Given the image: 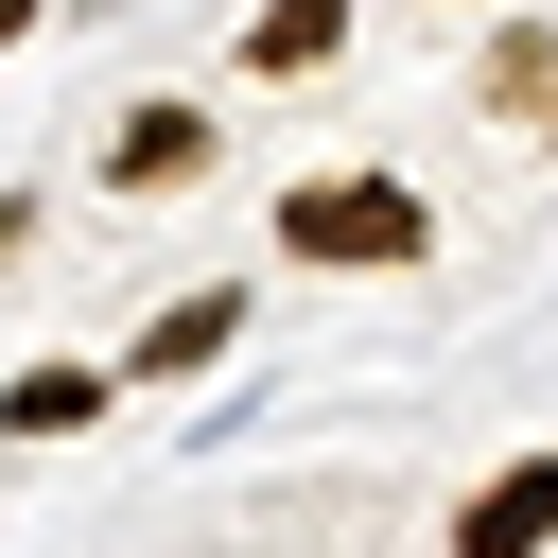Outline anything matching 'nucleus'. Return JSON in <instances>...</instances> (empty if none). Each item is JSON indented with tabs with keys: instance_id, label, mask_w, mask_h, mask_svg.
<instances>
[{
	"instance_id": "1",
	"label": "nucleus",
	"mask_w": 558,
	"mask_h": 558,
	"mask_svg": "<svg viewBox=\"0 0 558 558\" xmlns=\"http://www.w3.org/2000/svg\"><path fill=\"white\" fill-rule=\"evenodd\" d=\"M418 244H436V209L401 174H314L279 209V262H418Z\"/></svg>"
},
{
	"instance_id": "2",
	"label": "nucleus",
	"mask_w": 558,
	"mask_h": 558,
	"mask_svg": "<svg viewBox=\"0 0 558 558\" xmlns=\"http://www.w3.org/2000/svg\"><path fill=\"white\" fill-rule=\"evenodd\" d=\"M558 541V453H506L471 506H453V558H541Z\"/></svg>"
},
{
	"instance_id": "3",
	"label": "nucleus",
	"mask_w": 558,
	"mask_h": 558,
	"mask_svg": "<svg viewBox=\"0 0 558 558\" xmlns=\"http://www.w3.org/2000/svg\"><path fill=\"white\" fill-rule=\"evenodd\" d=\"M105 174H122V192H192V174H209V122H192V105H140V122L105 140Z\"/></svg>"
},
{
	"instance_id": "4",
	"label": "nucleus",
	"mask_w": 558,
	"mask_h": 558,
	"mask_svg": "<svg viewBox=\"0 0 558 558\" xmlns=\"http://www.w3.org/2000/svg\"><path fill=\"white\" fill-rule=\"evenodd\" d=\"M349 52V0H262L244 17V70H331Z\"/></svg>"
},
{
	"instance_id": "5",
	"label": "nucleus",
	"mask_w": 558,
	"mask_h": 558,
	"mask_svg": "<svg viewBox=\"0 0 558 558\" xmlns=\"http://www.w3.org/2000/svg\"><path fill=\"white\" fill-rule=\"evenodd\" d=\"M471 87H488V105H506V122H541V105H558V35H541V17H506V35H488V70H471Z\"/></svg>"
},
{
	"instance_id": "6",
	"label": "nucleus",
	"mask_w": 558,
	"mask_h": 558,
	"mask_svg": "<svg viewBox=\"0 0 558 558\" xmlns=\"http://www.w3.org/2000/svg\"><path fill=\"white\" fill-rule=\"evenodd\" d=\"M227 331H244V296H174V314L140 331V384H174V366H209Z\"/></svg>"
},
{
	"instance_id": "7",
	"label": "nucleus",
	"mask_w": 558,
	"mask_h": 558,
	"mask_svg": "<svg viewBox=\"0 0 558 558\" xmlns=\"http://www.w3.org/2000/svg\"><path fill=\"white\" fill-rule=\"evenodd\" d=\"M0 418H17V436H87V418H105V366H35Z\"/></svg>"
},
{
	"instance_id": "8",
	"label": "nucleus",
	"mask_w": 558,
	"mask_h": 558,
	"mask_svg": "<svg viewBox=\"0 0 558 558\" xmlns=\"http://www.w3.org/2000/svg\"><path fill=\"white\" fill-rule=\"evenodd\" d=\"M17 17H35V0H0V52H17Z\"/></svg>"
},
{
	"instance_id": "9",
	"label": "nucleus",
	"mask_w": 558,
	"mask_h": 558,
	"mask_svg": "<svg viewBox=\"0 0 558 558\" xmlns=\"http://www.w3.org/2000/svg\"><path fill=\"white\" fill-rule=\"evenodd\" d=\"M541 140H558V105H541Z\"/></svg>"
}]
</instances>
